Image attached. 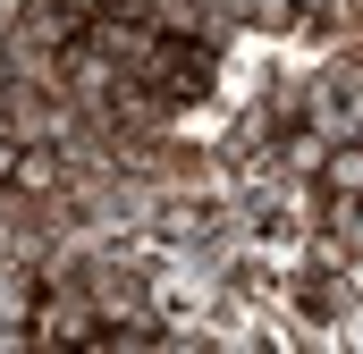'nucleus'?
<instances>
[{"mask_svg": "<svg viewBox=\"0 0 363 354\" xmlns=\"http://www.w3.org/2000/svg\"><path fill=\"white\" fill-rule=\"evenodd\" d=\"M0 127H9V144H68V127H85V110L60 85L9 76V85H0Z\"/></svg>", "mask_w": 363, "mask_h": 354, "instance_id": "nucleus-1", "label": "nucleus"}, {"mask_svg": "<svg viewBox=\"0 0 363 354\" xmlns=\"http://www.w3.org/2000/svg\"><path fill=\"white\" fill-rule=\"evenodd\" d=\"M118 85H127V68H118L110 51H93L85 34H77V42L60 51V93H68V101H77L85 118H101V110L118 101Z\"/></svg>", "mask_w": 363, "mask_h": 354, "instance_id": "nucleus-2", "label": "nucleus"}, {"mask_svg": "<svg viewBox=\"0 0 363 354\" xmlns=\"http://www.w3.org/2000/svg\"><path fill=\"white\" fill-rule=\"evenodd\" d=\"M9 169H17V144H9V127H0V185H9Z\"/></svg>", "mask_w": 363, "mask_h": 354, "instance_id": "nucleus-4", "label": "nucleus"}, {"mask_svg": "<svg viewBox=\"0 0 363 354\" xmlns=\"http://www.w3.org/2000/svg\"><path fill=\"white\" fill-rule=\"evenodd\" d=\"M321 194H363V135H338L330 152H321V177H313Z\"/></svg>", "mask_w": 363, "mask_h": 354, "instance_id": "nucleus-3", "label": "nucleus"}, {"mask_svg": "<svg viewBox=\"0 0 363 354\" xmlns=\"http://www.w3.org/2000/svg\"><path fill=\"white\" fill-rule=\"evenodd\" d=\"M296 8H304V17H321V8H330V0H296Z\"/></svg>", "mask_w": 363, "mask_h": 354, "instance_id": "nucleus-5", "label": "nucleus"}]
</instances>
